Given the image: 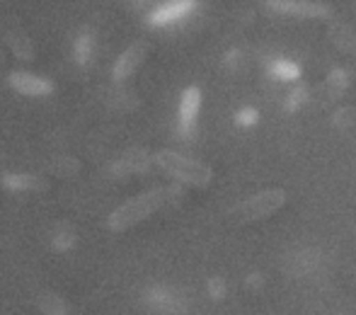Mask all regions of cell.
Returning a JSON list of instances; mask_svg holds the SVG:
<instances>
[{
	"label": "cell",
	"mask_w": 356,
	"mask_h": 315,
	"mask_svg": "<svg viewBox=\"0 0 356 315\" xmlns=\"http://www.w3.org/2000/svg\"><path fill=\"white\" fill-rule=\"evenodd\" d=\"M92 51H95V34L90 29L80 32L73 42V58L78 66H88V61L92 58Z\"/></svg>",
	"instance_id": "cell-11"
},
{
	"label": "cell",
	"mask_w": 356,
	"mask_h": 315,
	"mask_svg": "<svg viewBox=\"0 0 356 315\" xmlns=\"http://www.w3.org/2000/svg\"><path fill=\"white\" fill-rule=\"evenodd\" d=\"M150 165V158L145 151H131L127 153L119 163L112 165V175H117V177H124V175H131V172H143V170H148Z\"/></svg>",
	"instance_id": "cell-9"
},
{
	"label": "cell",
	"mask_w": 356,
	"mask_h": 315,
	"mask_svg": "<svg viewBox=\"0 0 356 315\" xmlns=\"http://www.w3.org/2000/svg\"><path fill=\"white\" fill-rule=\"evenodd\" d=\"M8 83L15 92L27 95V97H47V95L54 92V83L42 76H34V73L27 71H15L8 76Z\"/></svg>",
	"instance_id": "cell-5"
},
{
	"label": "cell",
	"mask_w": 356,
	"mask_h": 315,
	"mask_svg": "<svg viewBox=\"0 0 356 315\" xmlns=\"http://www.w3.org/2000/svg\"><path fill=\"white\" fill-rule=\"evenodd\" d=\"M305 99H308V90H305V88H296L293 92H291L289 102H286V109H289V112H293V109H298L300 104L305 102Z\"/></svg>",
	"instance_id": "cell-19"
},
{
	"label": "cell",
	"mask_w": 356,
	"mask_h": 315,
	"mask_svg": "<svg viewBox=\"0 0 356 315\" xmlns=\"http://www.w3.org/2000/svg\"><path fill=\"white\" fill-rule=\"evenodd\" d=\"M51 243H54V248L61 250V252H66V250H71L73 245H75V233H73V228H68V226H58L56 231H54Z\"/></svg>",
	"instance_id": "cell-15"
},
{
	"label": "cell",
	"mask_w": 356,
	"mask_h": 315,
	"mask_svg": "<svg viewBox=\"0 0 356 315\" xmlns=\"http://www.w3.org/2000/svg\"><path fill=\"white\" fill-rule=\"evenodd\" d=\"M354 122H356L354 109H349V107H339L337 112H334V127H339V129H349V127H354Z\"/></svg>",
	"instance_id": "cell-16"
},
{
	"label": "cell",
	"mask_w": 356,
	"mask_h": 315,
	"mask_svg": "<svg viewBox=\"0 0 356 315\" xmlns=\"http://www.w3.org/2000/svg\"><path fill=\"white\" fill-rule=\"evenodd\" d=\"M274 78L279 80H293L298 78V68L293 66V63H274Z\"/></svg>",
	"instance_id": "cell-18"
},
{
	"label": "cell",
	"mask_w": 356,
	"mask_h": 315,
	"mask_svg": "<svg viewBox=\"0 0 356 315\" xmlns=\"http://www.w3.org/2000/svg\"><path fill=\"white\" fill-rule=\"evenodd\" d=\"M155 163H158L160 170L170 175V177L179 179L184 184H194V187H207L211 182L213 172L209 165L199 163V160H192L187 156H179L175 151H160L155 156Z\"/></svg>",
	"instance_id": "cell-2"
},
{
	"label": "cell",
	"mask_w": 356,
	"mask_h": 315,
	"mask_svg": "<svg viewBox=\"0 0 356 315\" xmlns=\"http://www.w3.org/2000/svg\"><path fill=\"white\" fill-rule=\"evenodd\" d=\"M3 187L10 192H34V189H44L47 184L37 175H3Z\"/></svg>",
	"instance_id": "cell-10"
},
{
	"label": "cell",
	"mask_w": 356,
	"mask_h": 315,
	"mask_svg": "<svg viewBox=\"0 0 356 315\" xmlns=\"http://www.w3.org/2000/svg\"><path fill=\"white\" fill-rule=\"evenodd\" d=\"M8 47L13 49L15 56L22 58V61H29V58H34V44H32V39H29L27 34L10 32L8 34Z\"/></svg>",
	"instance_id": "cell-12"
},
{
	"label": "cell",
	"mask_w": 356,
	"mask_h": 315,
	"mask_svg": "<svg viewBox=\"0 0 356 315\" xmlns=\"http://www.w3.org/2000/svg\"><path fill=\"white\" fill-rule=\"evenodd\" d=\"M179 199V189L177 187H163V189H150V192H143L138 197H134L131 202L122 204L117 211L109 216L107 226L112 228L114 233L129 231L131 226L145 221L150 213H155L158 209H163L165 204Z\"/></svg>",
	"instance_id": "cell-1"
},
{
	"label": "cell",
	"mask_w": 356,
	"mask_h": 315,
	"mask_svg": "<svg viewBox=\"0 0 356 315\" xmlns=\"http://www.w3.org/2000/svg\"><path fill=\"white\" fill-rule=\"evenodd\" d=\"M347 85H349V76L342 71V68H334V71L327 76V80H325V90H327V95L332 99H337L339 95H344Z\"/></svg>",
	"instance_id": "cell-14"
},
{
	"label": "cell",
	"mask_w": 356,
	"mask_h": 315,
	"mask_svg": "<svg viewBox=\"0 0 356 315\" xmlns=\"http://www.w3.org/2000/svg\"><path fill=\"white\" fill-rule=\"evenodd\" d=\"M267 8L272 13L289 15V17H305V19H325L332 15V10L323 3H310V0H267Z\"/></svg>",
	"instance_id": "cell-4"
},
{
	"label": "cell",
	"mask_w": 356,
	"mask_h": 315,
	"mask_svg": "<svg viewBox=\"0 0 356 315\" xmlns=\"http://www.w3.org/2000/svg\"><path fill=\"white\" fill-rule=\"evenodd\" d=\"M39 308H42L44 315H71L68 313L66 301H63L61 296H56V293H49V291L39 296Z\"/></svg>",
	"instance_id": "cell-13"
},
{
	"label": "cell",
	"mask_w": 356,
	"mask_h": 315,
	"mask_svg": "<svg viewBox=\"0 0 356 315\" xmlns=\"http://www.w3.org/2000/svg\"><path fill=\"white\" fill-rule=\"evenodd\" d=\"M51 168H54V172L68 177V175H73L75 170H78V160H73V158H56Z\"/></svg>",
	"instance_id": "cell-17"
},
{
	"label": "cell",
	"mask_w": 356,
	"mask_h": 315,
	"mask_svg": "<svg viewBox=\"0 0 356 315\" xmlns=\"http://www.w3.org/2000/svg\"><path fill=\"white\" fill-rule=\"evenodd\" d=\"M286 204V192L284 189H267V192H259L254 197H248L245 202H240L233 209V216L240 223H252L269 218L272 213H277Z\"/></svg>",
	"instance_id": "cell-3"
},
{
	"label": "cell",
	"mask_w": 356,
	"mask_h": 315,
	"mask_svg": "<svg viewBox=\"0 0 356 315\" xmlns=\"http://www.w3.org/2000/svg\"><path fill=\"white\" fill-rule=\"evenodd\" d=\"M199 107H202V92L199 88H187L182 92V99H179V131L182 136H189L194 129V122L199 117Z\"/></svg>",
	"instance_id": "cell-7"
},
{
	"label": "cell",
	"mask_w": 356,
	"mask_h": 315,
	"mask_svg": "<svg viewBox=\"0 0 356 315\" xmlns=\"http://www.w3.org/2000/svg\"><path fill=\"white\" fill-rule=\"evenodd\" d=\"M235 122H238L240 127H250V124L257 122V112H254V109H243V112L235 117Z\"/></svg>",
	"instance_id": "cell-20"
},
{
	"label": "cell",
	"mask_w": 356,
	"mask_h": 315,
	"mask_svg": "<svg viewBox=\"0 0 356 315\" xmlns=\"http://www.w3.org/2000/svg\"><path fill=\"white\" fill-rule=\"evenodd\" d=\"M145 54H148V44L145 42H134L129 49H124V54L117 58V63H114V68H112L114 83H122V80H127L131 73H136V68L143 63Z\"/></svg>",
	"instance_id": "cell-6"
},
{
	"label": "cell",
	"mask_w": 356,
	"mask_h": 315,
	"mask_svg": "<svg viewBox=\"0 0 356 315\" xmlns=\"http://www.w3.org/2000/svg\"><path fill=\"white\" fill-rule=\"evenodd\" d=\"M150 3H153V0H131V5H134L136 10H145Z\"/></svg>",
	"instance_id": "cell-21"
},
{
	"label": "cell",
	"mask_w": 356,
	"mask_h": 315,
	"mask_svg": "<svg viewBox=\"0 0 356 315\" xmlns=\"http://www.w3.org/2000/svg\"><path fill=\"white\" fill-rule=\"evenodd\" d=\"M194 8V0H172L170 5H163V8L153 10L148 15V24L153 27H163V24H170V22H177V19L187 17Z\"/></svg>",
	"instance_id": "cell-8"
}]
</instances>
